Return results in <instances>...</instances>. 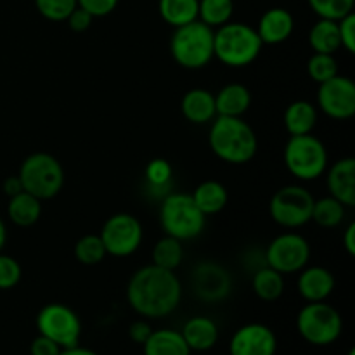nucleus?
<instances>
[{
  "mask_svg": "<svg viewBox=\"0 0 355 355\" xmlns=\"http://www.w3.org/2000/svg\"><path fill=\"white\" fill-rule=\"evenodd\" d=\"M182 300V284L173 270L144 266L132 274L127 284V302L146 319H162L172 314Z\"/></svg>",
  "mask_w": 355,
  "mask_h": 355,
  "instance_id": "obj_1",
  "label": "nucleus"
},
{
  "mask_svg": "<svg viewBox=\"0 0 355 355\" xmlns=\"http://www.w3.org/2000/svg\"><path fill=\"white\" fill-rule=\"evenodd\" d=\"M211 153L229 165H246L259 151L255 130L239 116H215L208 132Z\"/></svg>",
  "mask_w": 355,
  "mask_h": 355,
  "instance_id": "obj_2",
  "label": "nucleus"
},
{
  "mask_svg": "<svg viewBox=\"0 0 355 355\" xmlns=\"http://www.w3.org/2000/svg\"><path fill=\"white\" fill-rule=\"evenodd\" d=\"M262 40L253 26L246 23H229L215 28L214 58L229 68H246L259 59Z\"/></svg>",
  "mask_w": 355,
  "mask_h": 355,
  "instance_id": "obj_3",
  "label": "nucleus"
},
{
  "mask_svg": "<svg viewBox=\"0 0 355 355\" xmlns=\"http://www.w3.org/2000/svg\"><path fill=\"white\" fill-rule=\"evenodd\" d=\"M214 28L200 19L173 28L170 54L184 69H203L214 59Z\"/></svg>",
  "mask_w": 355,
  "mask_h": 355,
  "instance_id": "obj_4",
  "label": "nucleus"
},
{
  "mask_svg": "<svg viewBox=\"0 0 355 355\" xmlns=\"http://www.w3.org/2000/svg\"><path fill=\"white\" fill-rule=\"evenodd\" d=\"M159 224L166 236L179 241H189L205 231L207 217L196 207L191 194L175 191L163 198L159 207Z\"/></svg>",
  "mask_w": 355,
  "mask_h": 355,
  "instance_id": "obj_5",
  "label": "nucleus"
},
{
  "mask_svg": "<svg viewBox=\"0 0 355 355\" xmlns=\"http://www.w3.org/2000/svg\"><path fill=\"white\" fill-rule=\"evenodd\" d=\"M23 191L33 194L40 201L52 200L64 187V168L55 156L38 151L26 156L21 163L19 173Z\"/></svg>",
  "mask_w": 355,
  "mask_h": 355,
  "instance_id": "obj_6",
  "label": "nucleus"
},
{
  "mask_svg": "<svg viewBox=\"0 0 355 355\" xmlns=\"http://www.w3.org/2000/svg\"><path fill=\"white\" fill-rule=\"evenodd\" d=\"M329 156L324 142L315 135H290L284 146V165L295 179L311 182L328 170Z\"/></svg>",
  "mask_w": 355,
  "mask_h": 355,
  "instance_id": "obj_7",
  "label": "nucleus"
},
{
  "mask_svg": "<svg viewBox=\"0 0 355 355\" xmlns=\"http://www.w3.org/2000/svg\"><path fill=\"white\" fill-rule=\"evenodd\" d=\"M302 338L314 347L333 345L343 333L342 314L326 302H307L297 315Z\"/></svg>",
  "mask_w": 355,
  "mask_h": 355,
  "instance_id": "obj_8",
  "label": "nucleus"
},
{
  "mask_svg": "<svg viewBox=\"0 0 355 355\" xmlns=\"http://www.w3.org/2000/svg\"><path fill=\"white\" fill-rule=\"evenodd\" d=\"M314 194L304 186L290 184L283 186L272 194L269 203V214L277 225L284 229H298L312 220Z\"/></svg>",
  "mask_w": 355,
  "mask_h": 355,
  "instance_id": "obj_9",
  "label": "nucleus"
},
{
  "mask_svg": "<svg viewBox=\"0 0 355 355\" xmlns=\"http://www.w3.org/2000/svg\"><path fill=\"white\" fill-rule=\"evenodd\" d=\"M38 335L47 336L61 349L75 347L82 336L78 314L64 304H47L37 314Z\"/></svg>",
  "mask_w": 355,
  "mask_h": 355,
  "instance_id": "obj_10",
  "label": "nucleus"
},
{
  "mask_svg": "<svg viewBox=\"0 0 355 355\" xmlns=\"http://www.w3.org/2000/svg\"><path fill=\"white\" fill-rule=\"evenodd\" d=\"M101 239L106 253L111 257H130L141 248L144 231L142 224L132 214H114L104 222L101 229Z\"/></svg>",
  "mask_w": 355,
  "mask_h": 355,
  "instance_id": "obj_11",
  "label": "nucleus"
},
{
  "mask_svg": "<svg viewBox=\"0 0 355 355\" xmlns=\"http://www.w3.org/2000/svg\"><path fill=\"white\" fill-rule=\"evenodd\" d=\"M266 266L284 274H297L311 260V245L297 232H284L274 238L266 250Z\"/></svg>",
  "mask_w": 355,
  "mask_h": 355,
  "instance_id": "obj_12",
  "label": "nucleus"
},
{
  "mask_svg": "<svg viewBox=\"0 0 355 355\" xmlns=\"http://www.w3.org/2000/svg\"><path fill=\"white\" fill-rule=\"evenodd\" d=\"M318 107L331 120L345 121L355 114V83L350 76L336 75L319 83Z\"/></svg>",
  "mask_w": 355,
  "mask_h": 355,
  "instance_id": "obj_13",
  "label": "nucleus"
},
{
  "mask_svg": "<svg viewBox=\"0 0 355 355\" xmlns=\"http://www.w3.org/2000/svg\"><path fill=\"white\" fill-rule=\"evenodd\" d=\"M277 336L262 322H250L236 329L229 343L231 355H276Z\"/></svg>",
  "mask_w": 355,
  "mask_h": 355,
  "instance_id": "obj_14",
  "label": "nucleus"
},
{
  "mask_svg": "<svg viewBox=\"0 0 355 355\" xmlns=\"http://www.w3.org/2000/svg\"><path fill=\"white\" fill-rule=\"evenodd\" d=\"M194 293L205 302H220L232 290V277L215 262L198 263L193 272Z\"/></svg>",
  "mask_w": 355,
  "mask_h": 355,
  "instance_id": "obj_15",
  "label": "nucleus"
},
{
  "mask_svg": "<svg viewBox=\"0 0 355 355\" xmlns=\"http://www.w3.org/2000/svg\"><path fill=\"white\" fill-rule=\"evenodd\" d=\"M335 276L322 266H305L298 274L297 290L305 302H326L335 291Z\"/></svg>",
  "mask_w": 355,
  "mask_h": 355,
  "instance_id": "obj_16",
  "label": "nucleus"
},
{
  "mask_svg": "<svg viewBox=\"0 0 355 355\" xmlns=\"http://www.w3.org/2000/svg\"><path fill=\"white\" fill-rule=\"evenodd\" d=\"M326 172L329 196L336 198L347 208L355 207V159L352 156L335 162Z\"/></svg>",
  "mask_w": 355,
  "mask_h": 355,
  "instance_id": "obj_17",
  "label": "nucleus"
},
{
  "mask_svg": "<svg viewBox=\"0 0 355 355\" xmlns=\"http://www.w3.org/2000/svg\"><path fill=\"white\" fill-rule=\"evenodd\" d=\"M295 19L290 10L284 7H272L262 14L255 30L263 45H279L291 37Z\"/></svg>",
  "mask_w": 355,
  "mask_h": 355,
  "instance_id": "obj_18",
  "label": "nucleus"
},
{
  "mask_svg": "<svg viewBox=\"0 0 355 355\" xmlns=\"http://www.w3.org/2000/svg\"><path fill=\"white\" fill-rule=\"evenodd\" d=\"M180 111L182 116L193 125H207L217 116L215 107V94L207 89H191L187 90L180 101Z\"/></svg>",
  "mask_w": 355,
  "mask_h": 355,
  "instance_id": "obj_19",
  "label": "nucleus"
},
{
  "mask_svg": "<svg viewBox=\"0 0 355 355\" xmlns=\"http://www.w3.org/2000/svg\"><path fill=\"white\" fill-rule=\"evenodd\" d=\"M184 342L191 352H207L214 349L218 342V326L214 319L207 315H194L180 329Z\"/></svg>",
  "mask_w": 355,
  "mask_h": 355,
  "instance_id": "obj_20",
  "label": "nucleus"
},
{
  "mask_svg": "<svg viewBox=\"0 0 355 355\" xmlns=\"http://www.w3.org/2000/svg\"><path fill=\"white\" fill-rule=\"evenodd\" d=\"M252 106V92L243 83H227L215 94L217 116H239Z\"/></svg>",
  "mask_w": 355,
  "mask_h": 355,
  "instance_id": "obj_21",
  "label": "nucleus"
},
{
  "mask_svg": "<svg viewBox=\"0 0 355 355\" xmlns=\"http://www.w3.org/2000/svg\"><path fill=\"white\" fill-rule=\"evenodd\" d=\"M318 107L311 101H293L284 111V128L290 135L312 134L315 125H318Z\"/></svg>",
  "mask_w": 355,
  "mask_h": 355,
  "instance_id": "obj_22",
  "label": "nucleus"
},
{
  "mask_svg": "<svg viewBox=\"0 0 355 355\" xmlns=\"http://www.w3.org/2000/svg\"><path fill=\"white\" fill-rule=\"evenodd\" d=\"M144 355H191V349L184 342L180 331L175 329H153L149 338L142 343Z\"/></svg>",
  "mask_w": 355,
  "mask_h": 355,
  "instance_id": "obj_23",
  "label": "nucleus"
},
{
  "mask_svg": "<svg viewBox=\"0 0 355 355\" xmlns=\"http://www.w3.org/2000/svg\"><path fill=\"white\" fill-rule=\"evenodd\" d=\"M191 196L205 217L220 214L227 207L229 201L227 189L218 180H205V182L198 184Z\"/></svg>",
  "mask_w": 355,
  "mask_h": 355,
  "instance_id": "obj_24",
  "label": "nucleus"
},
{
  "mask_svg": "<svg viewBox=\"0 0 355 355\" xmlns=\"http://www.w3.org/2000/svg\"><path fill=\"white\" fill-rule=\"evenodd\" d=\"M7 215H9V220L17 227H31L42 217V201L33 194L21 191L16 196L9 198Z\"/></svg>",
  "mask_w": 355,
  "mask_h": 355,
  "instance_id": "obj_25",
  "label": "nucleus"
},
{
  "mask_svg": "<svg viewBox=\"0 0 355 355\" xmlns=\"http://www.w3.org/2000/svg\"><path fill=\"white\" fill-rule=\"evenodd\" d=\"M309 45L318 54H335L342 49L338 31V21L321 19L309 31Z\"/></svg>",
  "mask_w": 355,
  "mask_h": 355,
  "instance_id": "obj_26",
  "label": "nucleus"
},
{
  "mask_svg": "<svg viewBox=\"0 0 355 355\" xmlns=\"http://www.w3.org/2000/svg\"><path fill=\"white\" fill-rule=\"evenodd\" d=\"M253 293L263 302H276L284 293V276L277 270L263 266L252 277Z\"/></svg>",
  "mask_w": 355,
  "mask_h": 355,
  "instance_id": "obj_27",
  "label": "nucleus"
},
{
  "mask_svg": "<svg viewBox=\"0 0 355 355\" xmlns=\"http://www.w3.org/2000/svg\"><path fill=\"white\" fill-rule=\"evenodd\" d=\"M198 2L200 0H159V16L172 28L184 26L198 19Z\"/></svg>",
  "mask_w": 355,
  "mask_h": 355,
  "instance_id": "obj_28",
  "label": "nucleus"
},
{
  "mask_svg": "<svg viewBox=\"0 0 355 355\" xmlns=\"http://www.w3.org/2000/svg\"><path fill=\"white\" fill-rule=\"evenodd\" d=\"M184 260V248L182 241L172 238V236H166L165 238L158 239L156 245L153 246V263L162 269L173 270L179 269L180 263Z\"/></svg>",
  "mask_w": 355,
  "mask_h": 355,
  "instance_id": "obj_29",
  "label": "nucleus"
},
{
  "mask_svg": "<svg viewBox=\"0 0 355 355\" xmlns=\"http://www.w3.org/2000/svg\"><path fill=\"white\" fill-rule=\"evenodd\" d=\"M347 207L340 203L336 198L324 196L314 201V208H312V220L318 225L326 229H333L340 225L345 218Z\"/></svg>",
  "mask_w": 355,
  "mask_h": 355,
  "instance_id": "obj_30",
  "label": "nucleus"
},
{
  "mask_svg": "<svg viewBox=\"0 0 355 355\" xmlns=\"http://www.w3.org/2000/svg\"><path fill=\"white\" fill-rule=\"evenodd\" d=\"M232 14H234L232 0H200L198 2V19L214 30L229 23Z\"/></svg>",
  "mask_w": 355,
  "mask_h": 355,
  "instance_id": "obj_31",
  "label": "nucleus"
},
{
  "mask_svg": "<svg viewBox=\"0 0 355 355\" xmlns=\"http://www.w3.org/2000/svg\"><path fill=\"white\" fill-rule=\"evenodd\" d=\"M75 259L82 266H97L106 259V248L99 234H85L75 243Z\"/></svg>",
  "mask_w": 355,
  "mask_h": 355,
  "instance_id": "obj_32",
  "label": "nucleus"
},
{
  "mask_svg": "<svg viewBox=\"0 0 355 355\" xmlns=\"http://www.w3.org/2000/svg\"><path fill=\"white\" fill-rule=\"evenodd\" d=\"M307 75L315 83H324L331 80L333 76L340 75L335 54H318V52H314L307 61Z\"/></svg>",
  "mask_w": 355,
  "mask_h": 355,
  "instance_id": "obj_33",
  "label": "nucleus"
},
{
  "mask_svg": "<svg viewBox=\"0 0 355 355\" xmlns=\"http://www.w3.org/2000/svg\"><path fill=\"white\" fill-rule=\"evenodd\" d=\"M309 7L321 19L340 21L347 14L354 12L355 0H307Z\"/></svg>",
  "mask_w": 355,
  "mask_h": 355,
  "instance_id": "obj_34",
  "label": "nucleus"
},
{
  "mask_svg": "<svg viewBox=\"0 0 355 355\" xmlns=\"http://www.w3.org/2000/svg\"><path fill=\"white\" fill-rule=\"evenodd\" d=\"M35 7L45 19L61 23L68 19L69 14L78 7V2L76 0H35Z\"/></svg>",
  "mask_w": 355,
  "mask_h": 355,
  "instance_id": "obj_35",
  "label": "nucleus"
},
{
  "mask_svg": "<svg viewBox=\"0 0 355 355\" xmlns=\"http://www.w3.org/2000/svg\"><path fill=\"white\" fill-rule=\"evenodd\" d=\"M23 269L14 257L0 253V290H12L19 284Z\"/></svg>",
  "mask_w": 355,
  "mask_h": 355,
  "instance_id": "obj_36",
  "label": "nucleus"
},
{
  "mask_svg": "<svg viewBox=\"0 0 355 355\" xmlns=\"http://www.w3.org/2000/svg\"><path fill=\"white\" fill-rule=\"evenodd\" d=\"M173 168L166 159H151L146 166V180L151 187H166L172 180Z\"/></svg>",
  "mask_w": 355,
  "mask_h": 355,
  "instance_id": "obj_37",
  "label": "nucleus"
},
{
  "mask_svg": "<svg viewBox=\"0 0 355 355\" xmlns=\"http://www.w3.org/2000/svg\"><path fill=\"white\" fill-rule=\"evenodd\" d=\"M338 31H340V42H342V49H345L349 54L355 52V14L350 12L345 17L338 21Z\"/></svg>",
  "mask_w": 355,
  "mask_h": 355,
  "instance_id": "obj_38",
  "label": "nucleus"
},
{
  "mask_svg": "<svg viewBox=\"0 0 355 355\" xmlns=\"http://www.w3.org/2000/svg\"><path fill=\"white\" fill-rule=\"evenodd\" d=\"M78 7L90 14L92 17H104L113 12L120 0H76Z\"/></svg>",
  "mask_w": 355,
  "mask_h": 355,
  "instance_id": "obj_39",
  "label": "nucleus"
},
{
  "mask_svg": "<svg viewBox=\"0 0 355 355\" xmlns=\"http://www.w3.org/2000/svg\"><path fill=\"white\" fill-rule=\"evenodd\" d=\"M66 21H68L69 28H71L73 31H76V33H82V31L89 30V28L92 26L94 17L90 16L87 10H83L82 7H76V9L69 14L68 19Z\"/></svg>",
  "mask_w": 355,
  "mask_h": 355,
  "instance_id": "obj_40",
  "label": "nucleus"
},
{
  "mask_svg": "<svg viewBox=\"0 0 355 355\" xmlns=\"http://www.w3.org/2000/svg\"><path fill=\"white\" fill-rule=\"evenodd\" d=\"M61 347L58 343H54L52 340H49L47 336L38 335L37 338H33L30 345V355H59L61 352Z\"/></svg>",
  "mask_w": 355,
  "mask_h": 355,
  "instance_id": "obj_41",
  "label": "nucleus"
},
{
  "mask_svg": "<svg viewBox=\"0 0 355 355\" xmlns=\"http://www.w3.org/2000/svg\"><path fill=\"white\" fill-rule=\"evenodd\" d=\"M151 333H153V328L146 321L132 322L130 328H128V336H130L135 343H139V345H142V343L149 338Z\"/></svg>",
  "mask_w": 355,
  "mask_h": 355,
  "instance_id": "obj_42",
  "label": "nucleus"
},
{
  "mask_svg": "<svg viewBox=\"0 0 355 355\" xmlns=\"http://www.w3.org/2000/svg\"><path fill=\"white\" fill-rule=\"evenodd\" d=\"M3 193L7 194V196H16V194H19L21 191H23V186H21V180L17 175H10L7 177L6 180H3Z\"/></svg>",
  "mask_w": 355,
  "mask_h": 355,
  "instance_id": "obj_43",
  "label": "nucleus"
},
{
  "mask_svg": "<svg viewBox=\"0 0 355 355\" xmlns=\"http://www.w3.org/2000/svg\"><path fill=\"white\" fill-rule=\"evenodd\" d=\"M343 246H345L347 253H349L350 257L355 255V224L352 222V224L347 225L345 232H343Z\"/></svg>",
  "mask_w": 355,
  "mask_h": 355,
  "instance_id": "obj_44",
  "label": "nucleus"
},
{
  "mask_svg": "<svg viewBox=\"0 0 355 355\" xmlns=\"http://www.w3.org/2000/svg\"><path fill=\"white\" fill-rule=\"evenodd\" d=\"M59 355H97L94 350L90 349H85V347H80L75 345V347H68V349H62L61 352H59Z\"/></svg>",
  "mask_w": 355,
  "mask_h": 355,
  "instance_id": "obj_45",
  "label": "nucleus"
},
{
  "mask_svg": "<svg viewBox=\"0 0 355 355\" xmlns=\"http://www.w3.org/2000/svg\"><path fill=\"white\" fill-rule=\"evenodd\" d=\"M6 241H7V229H6V224H3V220L0 218V253H2L3 246H6Z\"/></svg>",
  "mask_w": 355,
  "mask_h": 355,
  "instance_id": "obj_46",
  "label": "nucleus"
},
{
  "mask_svg": "<svg viewBox=\"0 0 355 355\" xmlns=\"http://www.w3.org/2000/svg\"><path fill=\"white\" fill-rule=\"evenodd\" d=\"M347 355H355V350L352 349V350H350V352H349V354H347Z\"/></svg>",
  "mask_w": 355,
  "mask_h": 355,
  "instance_id": "obj_47",
  "label": "nucleus"
}]
</instances>
